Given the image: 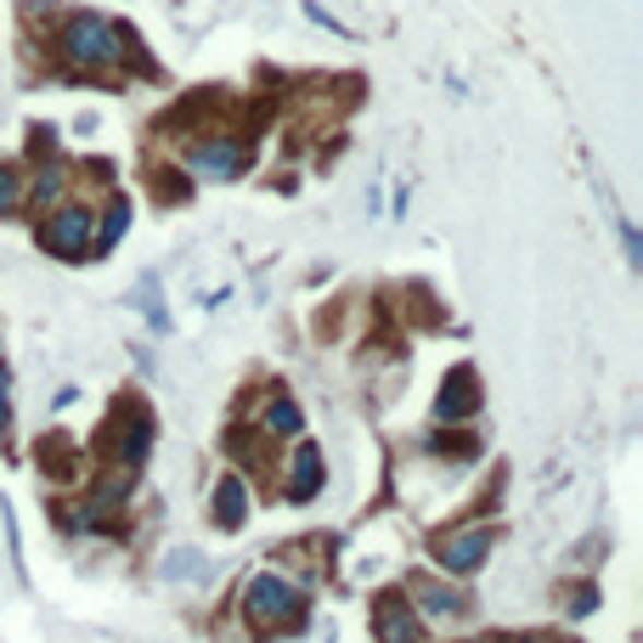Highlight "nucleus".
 Masks as SVG:
<instances>
[{
	"label": "nucleus",
	"mask_w": 643,
	"mask_h": 643,
	"mask_svg": "<svg viewBox=\"0 0 643 643\" xmlns=\"http://www.w3.org/2000/svg\"><path fill=\"white\" fill-rule=\"evenodd\" d=\"M57 46H62V57L74 62V68H108V62L124 57V34L114 23H102L96 12H74V17L62 23Z\"/></svg>",
	"instance_id": "f257e3e1"
},
{
	"label": "nucleus",
	"mask_w": 643,
	"mask_h": 643,
	"mask_svg": "<svg viewBox=\"0 0 643 643\" xmlns=\"http://www.w3.org/2000/svg\"><path fill=\"white\" fill-rule=\"evenodd\" d=\"M243 609H249V621H260V627H277L283 616H294V609H299V598H294V587L283 582V575H254V582H249V598H243Z\"/></svg>",
	"instance_id": "f03ea898"
},
{
	"label": "nucleus",
	"mask_w": 643,
	"mask_h": 643,
	"mask_svg": "<svg viewBox=\"0 0 643 643\" xmlns=\"http://www.w3.org/2000/svg\"><path fill=\"white\" fill-rule=\"evenodd\" d=\"M40 243L51 249V254H85L91 249V215L85 210H57L46 226H40Z\"/></svg>",
	"instance_id": "7ed1b4c3"
},
{
	"label": "nucleus",
	"mask_w": 643,
	"mask_h": 643,
	"mask_svg": "<svg viewBox=\"0 0 643 643\" xmlns=\"http://www.w3.org/2000/svg\"><path fill=\"white\" fill-rule=\"evenodd\" d=\"M187 164L198 169V176H210V181H231L237 169H243V147L237 142H198L187 153Z\"/></svg>",
	"instance_id": "20e7f679"
},
{
	"label": "nucleus",
	"mask_w": 643,
	"mask_h": 643,
	"mask_svg": "<svg viewBox=\"0 0 643 643\" xmlns=\"http://www.w3.org/2000/svg\"><path fill=\"white\" fill-rule=\"evenodd\" d=\"M486 548H491V531H457V536H440L434 541L440 564H452V570H474V564L486 559Z\"/></svg>",
	"instance_id": "39448f33"
},
{
	"label": "nucleus",
	"mask_w": 643,
	"mask_h": 643,
	"mask_svg": "<svg viewBox=\"0 0 643 643\" xmlns=\"http://www.w3.org/2000/svg\"><path fill=\"white\" fill-rule=\"evenodd\" d=\"M372 621H379V643H418V621H413V609H406L395 593L379 598Z\"/></svg>",
	"instance_id": "423d86ee"
},
{
	"label": "nucleus",
	"mask_w": 643,
	"mask_h": 643,
	"mask_svg": "<svg viewBox=\"0 0 643 643\" xmlns=\"http://www.w3.org/2000/svg\"><path fill=\"white\" fill-rule=\"evenodd\" d=\"M317 486H322V457H317V446H299L294 452V474H288V497L294 502H311Z\"/></svg>",
	"instance_id": "0eeeda50"
},
{
	"label": "nucleus",
	"mask_w": 643,
	"mask_h": 643,
	"mask_svg": "<svg viewBox=\"0 0 643 643\" xmlns=\"http://www.w3.org/2000/svg\"><path fill=\"white\" fill-rule=\"evenodd\" d=\"M474 395H480V390H474V379H468V372H452V379H446V390H440V401H434V413H440V418H468L474 406H480Z\"/></svg>",
	"instance_id": "6e6552de"
},
{
	"label": "nucleus",
	"mask_w": 643,
	"mask_h": 643,
	"mask_svg": "<svg viewBox=\"0 0 643 643\" xmlns=\"http://www.w3.org/2000/svg\"><path fill=\"white\" fill-rule=\"evenodd\" d=\"M215 520H221L226 531L249 520V491H243V480H221V497H215Z\"/></svg>",
	"instance_id": "1a4fd4ad"
},
{
	"label": "nucleus",
	"mask_w": 643,
	"mask_h": 643,
	"mask_svg": "<svg viewBox=\"0 0 643 643\" xmlns=\"http://www.w3.org/2000/svg\"><path fill=\"white\" fill-rule=\"evenodd\" d=\"M147 446H153V424H147V418H130L124 434H119V457H124V463H142Z\"/></svg>",
	"instance_id": "9d476101"
},
{
	"label": "nucleus",
	"mask_w": 643,
	"mask_h": 643,
	"mask_svg": "<svg viewBox=\"0 0 643 643\" xmlns=\"http://www.w3.org/2000/svg\"><path fill=\"white\" fill-rule=\"evenodd\" d=\"M413 593H418V604L440 609V616H457V609H463V598H457V593H446V587H434L429 575H418V582H413Z\"/></svg>",
	"instance_id": "9b49d317"
},
{
	"label": "nucleus",
	"mask_w": 643,
	"mask_h": 643,
	"mask_svg": "<svg viewBox=\"0 0 643 643\" xmlns=\"http://www.w3.org/2000/svg\"><path fill=\"white\" fill-rule=\"evenodd\" d=\"M181 575H210V559L192 553V548L169 553V559H164V582H181Z\"/></svg>",
	"instance_id": "f8f14e48"
},
{
	"label": "nucleus",
	"mask_w": 643,
	"mask_h": 643,
	"mask_svg": "<svg viewBox=\"0 0 643 643\" xmlns=\"http://www.w3.org/2000/svg\"><path fill=\"white\" fill-rule=\"evenodd\" d=\"M142 305H147V322L164 333V328H169V317H164V305H158V277H147V283H142Z\"/></svg>",
	"instance_id": "ddd939ff"
},
{
	"label": "nucleus",
	"mask_w": 643,
	"mask_h": 643,
	"mask_svg": "<svg viewBox=\"0 0 643 643\" xmlns=\"http://www.w3.org/2000/svg\"><path fill=\"white\" fill-rule=\"evenodd\" d=\"M124 221H130V210H124V203H114V210H108V226H102V249H114L119 237H124Z\"/></svg>",
	"instance_id": "4468645a"
},
{
	"label": "nucleus",
	"mask_w": 643,
	"mask_h": 643,
	"mask_svg": "<svg viewBox=\"0 0 643 643\" xmlns=\"http://www.w3.org/2000/svg\"><path fill=\"white\" fill-rule=\"evenodd\" d=\"M271 429H299V406H288V401H277V406H271Z\"/></svg>",
	"instance_id": "2eb2a0df"
},
{
	"label": "nucleus",
	"mask_w": 643,
	"mask_h": 643,
	"mask_svg": "<svg viewBox=\"0 0 643 643\" xmlns=\"http://www.w3.org/2000/svg\"><path fill=\"white\" fill-rule=\"evenodd\" d=\"M12 203H17V181H12V169L0 164V215H12Z\"/></svg>",
	"instance_id": "dca6fc26"
},
{
	"label": "nucleus",
	"mask_w": 643,
	"mask_h": 643,
	"mask_svg": "<svg viewBox=\"0 0 643 643\" xmlns=\"http://www.w3.org/2000/svg\"><path fill=\"white\" fill-rule=\"evenodd\" d=\"M7 384H12V379H7V367H0V429L12 424V406H7Z\"/></svg>",
	"instance_id": "f3484780"
},
{
	"label": "nucleus",
	"mask_w": 643,
	"mask_h": 643,
	"mask_svg": "<svg viewBox=\"0 0 643 643\" xmlns=\"http://www.w3.org/2000/svg\"><path fill=\"white\" fill-rule=\"evenodd\" d=\"M514 643H531V638H514Z\"/></svg>",
	"instance_id": "a211bd4d"
}]
</instances>
